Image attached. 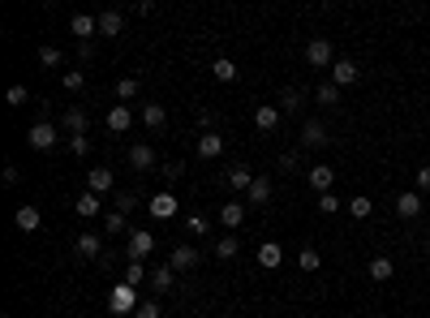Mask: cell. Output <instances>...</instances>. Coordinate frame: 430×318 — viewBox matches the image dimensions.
<instances>
[{
    "label": "cell",
    "instance_id": "obj_18",
    "mask_svg": "<svg viewBox=\"0 0 430 318\" xmlns=\"http://www.w3.org/2000/svg\"><path fill=\"white\" fill-rule=\"evenodd\" d=\"M112 173H108V168H91V173H86V189L91 193H99V198H104V193H112Z\"/></svg>",
    "mask_w": 430,
    "mask_h": 318
},
{
    "label": "cell",
    "instance_id": "obj_47",
    "mask_svg": "<svg viewBox=\"0 0 430 318\" xmlns=\"http://www.w3.org/2000/svg\"><path fill=\"white\" fill-rule=\"evenodd\" d=\"M181 177H185L181 164H164V181H181Z\"/></svg>",
    "mask_w": 430,
    "mask_h": 318
},
{
    "label": "cell",
    "instance_id": "obj_31",
    "mask_svg": "<svg viewBox=\"0 0 430 318\" xmlns=\"http://www.w3.org/2000/svg\"><path fill=\"white\" fill-rule=\"evenodd\" d=\"M314 100H318L323 108H336V104H340V86H336V82H323V86L314 90Z\"/></svg>",
    "mask_w": 430,
    "mask_h": 318
},
{
    "label": "cell",
    "instance_id": "obj_8",
    "mask_svg": "<svg viewBox=\"0 0 430 318\" xmlns=\"http://www.w3.org/2000/svg\"><path fill=\"white\" fill-rule=\"evenodd\" d=\"M146 215H151V219H172V215H176V198H172L168 189H160L155 198L146 202Z\"/></svg>",
    "mask_w": 430,
    "mask_h": 318
},
{
    "label": "cell",
    "instance_id": "obj_35",
    "mask_svg": "<svg viewBox=\"0 0 430 318\" xmlns=\"http://www.w3.org/2000/svg\"><path fill=\"white\" fill-rule=\"evenodd\" d=\"M185 228H190L194 237H207V232H211V219H207V215H202V211H194V215L185 219Z\"/></svg>",
    "mask_w": 430,
    "mask_h": 318
},
{
    "label": "cell",
    "instance_id": "obj_43",
    "mask_svg": "<svg viewBox=\"0 0 430 318\" xmlns=\"http://www.w3.org/2000/svg\"><path fill=\"white\" fill-rule=\"evenodd\" d=\"M340 207H344V202L336 198V193H318V211H323V215H336Z\"/></svg>",
    "mask_w": 430,
    "mask_h": 318
},
{
    "label": "cell",
    "instance_id": "obj_49",
    "mask_svg": "<svg viewBox=\"0 0 430 318\" xmlns=\"http://www.w3.org/2000/svg\"><path fill=\"white\" fill-rule=\"evenodd\" d=\"M426 254H430V237H426Z\"/></svg>",
    "mask_w": 430,
    "mask_h": 318
},
{
    "label": "cell",
    "instance_id": "obj_34",
    "mask_svg": "<svg viewBox=\"0 0 430 318\" xmlns=\"http://www.w3.org/2000/svg\"><path fill=\"white\" fill-rule=\"evenodd\" d=\"M112 211H121V215H134V211H138V198H134L130 189H121L116 198H112Z\"/></svg>",
    "mask_w": 430,
    "mask_h": 318
},
{
    "label": "cell",
    "instance_id": "obj_26",
    "mask_svg": "<svg viewBox=\"0 0 430 318\" xmlns=\"http://www.w3.org/2000/svg\"><path fill=\"white\" fill-rule=\"evenodd\" d=\"M301 104H306V95H301L297 86H284V90H280V104H275V108H280L284 116H297V112H301Z\"/></svg>",
    "mask_w": 430,
    "mask_h": 318
},
{
    "label": "cell",
    "instance_id": "obj_50",
    "mask_svg": "<svg viewBox=\"0 0 430 318\" xmlns=\"http://www.w3.org/2000/svg\"><path fill=\"white\" fill-rule=\"evenodd\" d=\"M5 318H9V314H5Z\"/></svg>",
    "mask_w": 430,
    "mask_h": 318
},
{
    "label": "cell",
    "instance_id": "obj_9",
    "mask_svg": "<svg viewBox=\"0 0 430 318\" xmlns=\"http://www.w3.org/2000/svg\"><path fill=\"white\" fill-rule=\"evenodd\" d=\"M61 129H65L69 138H86V129H91V120H86V112H82V108H69V112L61 116Z\"/></svg>",
    "mask_w": 430,
    "mask_h": 318
},
{
    "label": "cell",
    "instance_id": "obj_25",
    "mask_svg": "<svg viewBox=\"0 0 430 318\" xmlns=\"http://www.w3.org/2000/svg\"><path fill=\"white\" fill-rule=\"evenodd\" d=\"M241 219H245V202H237V198H233V202H224V207H220V224H224V228H233V232H237V228H241Z\"/></svg>",
    "mask_w": 430,
    "mask_h": 318
},
{
    "label": "cell",
    "instance_id": "obj_10",
    "mask_svg": "<svg viewBox=\"0 0 430 318\" xmlns=\"http://www.w3.org/2000/svg\"><path fill=\"white\" fill-rule=\"evenodd\" d=\"M69 31L78 35L82 43H91V35H99V17H95V13H73V17H69Z\"/></svg>",
    "mask_w": 430,
    "mask_h": 318
},
{
    "label": "cell",
    "instance_id": "obj_27",
    "mask_svg": "<svg viewBox=\"0 0 430 318\" xmlns=\"http://www.w3.org/2000/svg\"><path fill=\"white\" fill-rule=\"evenodd\" d=\"M254 177H259V173H254L249 164H233V168H229V185H233V189H249V185H254Z\"/></svg>",
    "mask_w": 430,
    "mask_h": 318
},
{
    "label": "cell",
    "instance_id": "obj_48",
    "mask_svg": "<svg viewBox=\"0 0 430 318\" xmlns=\"http://www.w3.org/2000/svg\"><path fill=\"white\" fill-rule=\"evenodd\" d=\"M297 159H301L297 151H284V155H280V168H297Z\"/></svg>",
    "mask_w": 430,
    "mask_h": 318
},
{
    "label": "cell",
    "instance_id": "obj_17",
    "mask_svg": "<svg viewBox=\"0 0 430 318\" xmlns=\"http://www.w3.org/2000/svg\"><path fill=\"white\" fill-rule=\"evenodd\" d=\"M280 262H284L280 241H263V246H259V267H263V271H275Z\"/></svg>",
    "mask_w": 430,
    "mask_h": 318
},
{
    "label": "cell",
    "instance_id": "obj_2",
    "mask_svg": "<svg viewBox=\"0 0 430 318\" xmlns=\"http://www.w3.org/2000/svg\"><path fill=\"white\" fill-rule=\"evenodd\" d=\"M26 142L35 146V151H52V146L61 142V125H52V120H35V125L26 129Z\"/></svg>",
    "mask_w": 430,
    "mask_h": 318
},
{
    "label": "cell",
    "instance_id": "obj_40",
    "mask_svg": "<svg viewBox=\"0 0 430 318\" xmlns=\"http://www.w3.org/2000/svg\"><path fill=\"white\" fill-rule=\"evenodd\" d=\"M26 100H31V95H26V86H22V82H13V86H9V95H5V104H9V108H22Z\"/></svg>",
    "mask_w": 430,
    "mask_h": 318
},
{
    "label": "cell",
    "instance_id": "obj_11",
    "mask_svg": "<svg viewBox=\"0 0 430 318\" xmlns=\"http://www.w3.org/2000/svg\"><path fill=\"white\" fill-rule=\"evenodd\" d=\"M130 125H134L130 104H112V108H108V129H112V134H130Z\"/></svg>",
    "mask_w": 430,
    "mask_h": 318
},
{
    "label": "cell",
    "instance_id": "obj_23",
    "mask_svg": "<svg viewBox=\"0 0 430 318\" xmlns=\"http://www.w3.org/2000/svg\"><path fill=\"white\" fill-rule=\"evenodd\" d=\"M146 284H151V292H168V288L176 284V271H172V262H160L155 271H151V280H146Z\"/></svg>",
    "mask_w": 430,
    "mask_h": 318
},
{
    "label": "cell",
    "instance_id": "obj_46",
    "mask_svg": "<svg viewBox=\"0 0 430 318\" xmlns=\"http://www.w3.org/2000/svg\"><path fill=\"white\" fill-rule=\"evenodd\" d=\"M413 185H417V193H426V189H430V164H422L417 173H413Z\"/></svg>",
    "mask_w": 430,
    "mask_h": 318
},
{
    "label": "cell",
    "instance_id": "obj_3",
    "mask_svg": "<svg viewBox=\"0 0 430 318\" xmlns=\"http://www.w3.org/2000/svg\"><path fill=\"white\" fill-rule=\"evenodd\" d=\"M340 56H336V47H332V39H310L306 43V65L310 69H332Z\"/></svg>",
    "mask_w": 430,
    "mask_h": 318
},
{
    "label": "cell",
    "instance_id": "obj_42",
    "mask_svg": "<svg viewBox=\"0 0 430 318\" xmlns=\"http://www.w3.org/2000/svg\"><path fill=\"white\" fill-rule=\"evenodd\" d=\"M104 232H112V237L125 232V215H121V211H108V215H104Z\"/></svg>",
    "mask_w": 430,
    "mask_h": 318
},
{
    "label": "cell",
    "instance_id": "obj_32",
    "mask_svg": "<svg viewBox=\"0 0 430 318\" xmlns=\"http://www.w3.org/2000/svg\"><path fill=\"white\" fill-rule=\"evenodd\" d=\"M237 250H241V241H237L233 232L215 241V258H224V262H229V258H237Z\"/></svg>",
    "mask_w": 430,
    "mask_h": 318
},
{
    "label": "cell",
    "instance_id": "obj_13",
    "mask_svg": "<svg viewBox=\"0 0 430 318\" xmlns=\"http://www.w3.org/2000/svg\"><path fill=\"white\" fill-rule=\"evenodd\" d=\"M267 198H271V177H267V173H259V177H254V185L245 189V207H263Z\"/></svg>",
    "mask_w": 430,
    "mask_h": 318
},
{
    "label": "cell",
    "instance_id": "obj_41",
    "mask_svg": "<svg viewBox=\"0 0 430 318\" xmlns=\"http://www.w3.org/2000/svg\"><path fill=\"white\" fill-rule=\"evenodd\" d=\"M370 211H374L370 198H353V202H348V215H353V219H370Z\"/></svg>",
    "mask_w": 430,
    "mask_h": 318
},
{
    "label": "cell",
    "instance_id": "obj_4",
    "mask_svg": "<svg viewBox=\"0 0 430 318\" xmlns=\"http://www.w3.org/2000/svg\"><path fill=\"white\" fill-rule=\"evenodd\" d=\"M327 142H332V138H327L323 120H306V125H301V151H323Z\"/></svg>",
    "mask_w": 430,
    "mask_h": 318
},
{
    "label": "cell",
    "instance_id": "obj_30",
    "mask_svg": "<svg viewBox=\"0 0 430 318\" xmlns=\"http://www.w3.org/2000/svg\"><path fill=\"white\" fill-rule=\"evenodd\" d=\"M211 73H215V82H237V73H241V69H237L229 56H220V61L211 65Z\"/></svg>",
    "mask_w": 430,
    "mask_h": 318
},
{
    "label": "cell",
    "instance_id": "obj_37",
    "mask_svg": "<svg viewBox=\"0 0 430 318\" xmlns=\"http://www.w3.org/2000/svg\"><path fill=\"white\" fill-rule=\"evenodd\" d=\"M116 100H125V104L138 100V78H121L116 82Z\"/></svg>",
    "mask_w": 430,
    "mask_h": 318
},
{
    "label": "cell",
    "instance_id": "obj_38",
    "mask_svg": "<svg viewBox=\"0 0 430 318\" xmlns=\"http://www.w3.org/2000/svg\"><path fill=\"white\" fill-rule=\"evenodd\" d=\"M318 262H323V258H318V250H310V246L297 254V267H301V271H318Z\"/></svg>",
    "mask_w": 430,
    "mask_h": 318
},
{
    "label": "cell",
    "instance_id": "obj_7",
    "mask_svg": "<svg viewBox=\"0 0 430 318\" xmlns=\"http://www.w3.org/2000/svg\"><path fill=\"white\" fill-rule=\"evenodd\" d=\"M151 250H155V237H151L146 228H134L130 232V262H142Z\"/></svg>",
    "mask_w": 430,
    "mask_h": 318
},
{
    "label": "cell",
    "instance_id": "obj_21",
    "mask_svg": "<svg viewBox=\"0 0 430 318\" xmlns=\"http://www.w3.org/2000/svg\"><path fill=\"white\" fill-rule=\"evenodd\" d=\"M121 31H125V13H121V9L99 13V35H104V39H116Z\"/></svg>",
    "mask_w": 430,
    "mask_h": 318
},
{
    "label": "cell",
    "instance_id": "obj_5",
    "mask_svg": "<svg viewBox=\"0 0 430 318\" xmlns=\"http://www.w3.org/2000/svg\"><path fill=\"white\" fill-rule=\"evenodd\" d=\"M332 82H336V86H353V82H362V69H358V61L340 56V61L332 65Z\"/></svg>",
    "mask_w": 430,
    "mask_h": 318
},
{
    "label": "cell",
    "instance_id": "obj_14",
    "mask_svg": "<svg viewBox=\"0 0 430 318\" xmlns=\"http://www.w3.org/2000/svg\"><path fill=\"white\" fill-rule=\"evenodd\" d=\"M99 250H104V241H99L95 232H78V237H73V254H78V258H99Z\"/></svg>",
    "mask_w": 430,
    "mask_h": 318
},
{
    "label": "cell",
    "instance_id": "obj_19",
    "mask_svg": "<svg viewBox=\"0 0 430 318\" xmlns=\"http://www.w3.org/2000/svg\"><path fill=\"white\" fill-rule=\"evenodd\" d=\"M224 155V138L211 129V134H198V159H220Z\"/></svg>",
    "mask_w": 430,
    "mask_h": 318
},
{
    "label": "cell",
    "instance_id": "obj_33",
    "mask_svg": "<svg viewBox=\"0 0 430 318\" xmlns=\"http://www.w3.org/2000/svg\"><path fill=\"white\" fill-rule=\"evenodd\" d=\"M61 86H65V90H73V95H78V90L86 86V73H82V69H65V73H61Z\"/></svg>",
    "mask_w": 430,
    "mask_h": 318
},
{
    "label": "cell",
    "instance_id": "obj_12",
    "mask_svg": "<svg viewBox=\"0 0 430 318\" xmlns=\"http://www.w3.org/2000/svg\"><path fill=\"white\" fill-rule=\"evenodd\" d=\"M168 262H172V271H198V262H202V258H198V250H194V246H176Z\"/></svg>",
    "mask_w": 430,
    "mask_h": 318
},
{
    "label": "cell",
    "instance_id": "obj_29",
    "mask_svg": "<svg viewBox=\"0 0 430 318\" xmlns=\"http://www.w3.org/2000/svg\"><path fill=\"white\" fill-rule=\"evenodd\" d=\"M164 120H168L164 104H142V125L146 129H164Z\"/></svg>",
    "mask_w": 430,
    "mask_h": 318
},
{
    "label": "cell",
    "instance_id": "obj_39",
    "mask_svg": "<svg viewBox=\"0 0 430 318\" xmlns=\"http://www.w3.org/2000/svg\"><path fill=\"white\" fill-rule=\"evenodd\" d=\"M146 280H151L146 267H142V262H130V271H125V284H134V288H138V284H146Z\"/></svg>",
    "mask_w": 430,
    "mask_h": 318
},
{
    "label": "cell",
    "instance_id": "obj_45",
    "mask_svg": "<svg viewBox=\"0 0 430 318\" xmlns=\"http://www.w3.org/2000/svg\"><path fill=\"white\" fill-rule=\"evenodd\" d=\"M69 151L78 155V159H86L91 155V138H69Z\"/></svg>",
    "mask_w": 430,
    "mask_h": 318
},
{
    "label": "cell",
    "instance_id": "obj_15",
    "mask_svg": "<svg viewBox=\"0 0 430 318\" xmlns=\"http://www.w3.org/2000/svg\"><path fill=\"white\" fill-rule=\"evenodd\" d=\"M310 185H314L318 193H332V185H336V168H332V164H314V168H310Z\"/></svg>",
    "mask_w": 430,
    "mask_h": 318
},
{
    "label": "cell",
    "instance_id": "obj_6",
    "mask_svg": "<svg viewBox=\"0 0 430 318\" xmlns=\"http://www.w3.org/2000/svg\"><path fill=\"white\" fill-rule=\"evenodd\" d=\"M280 120H284V112L275 108V104H259V108H254V125H259L263 134H275V129H280Z\"/></svg>",
    "mask_w": 430,
    "mask_h": 318
},
{
    "label": "cell",
    "instance_id": "obj_36",
    "mask_svg": "<svg viewBox=\"0 0 430 318\" xmlns=\"http://www.w3.org/2000/svg\"><path fill=\"white\" fill-rule=\"evenodd\" d=\"M39 61H43L47 69H56V65H65V56H61V47H52V43H43V47H39Z\"/></svg>",
    "mask_w": 430,
    "mask_h": 318
},
{
    "label": "cell",
    "instance_id": "obj_20",
    "mask_svg": "<svg viewBox=\"0 0 430 318\" xmlns=\"http://www.w3.org/2000/svg\"><path fill=\"white\" fill-rule=\"evenodd\" d=\"M130 168H134V173H146V168H155V151H151L146 142H134V146H130Z\"/></svg>",
    "mask_w": 430,
    "mask_h": 318
},
{
    "label": "cell",
    "instance_id": "obj_24",
    "mask_svg": "<svg viewBox=\"0 0 430 318\" xmlns=\"http://www.w3.org/2000/svg\"><path fill=\"white\" fill-rule=\"evenodd\" d=\"M392 276H396V262H392L387 254H374V258H370V280H374V284H387Z\"/></svg>",
    "mask_w": 430,
    "mask_h": 318
},
{
    "label": "cell",
    "instance_id": "obj_44",
    "mask_svg": "<svg viewBox=\"0 0 430 318\" xmlns=\"http://www.w3.org/2000/svg\"><path fill=\"white\" fill-rule=\"evenodd\" d=\"M160 314H164V310H160V301H151V297L134 310V318H160Z\"/></svg>",
    "mask_w": 430,
    "mask_h": 318
},
{
    "label": "cell",
    "instance_id": "obj_28",
    "mask_svg": "<svg viewBox=\"0 0 430 318\" xmlns=\"http://www.w3.org/2000/svg\"><path fill=\"white\" fill-rule=\"evenodd\" d=\"M73 211H78L82 219H95L99 211H104V198H99V193H91V189H86V193H82V198H78V202H73Z\"/></svg>",
    "mask_w": 430,
    "mask_h": 318
},
{
    "label": "cell",
    "instance_id": "obj_22",
    "mask_svg": "<svg viewBox=\"0 0 430 318\" xmlns=\"http://www.w3.org/2000/svg\"><path fill=\"white\" fill-rule=\"evenodd\" d=\"M396 215H400V219H417V215H422V193H417V189L400 193V198H396Z\"/></svg>",
    "mask_w": 430,
    "mask_h": 318
},
{
    "label": "cell",
    "instance_id": "obj_16",
    "mask_svg": "<svg viewBox=\"0 0 430 318\" xmlns=\"http://www.w3.org/2000/svg\"><path fill=\"white\" fill-rule=\"evenodd\" d=\"M13 224H17L22 232H39L43 215H39V207H31V202H26V207H17V211H13Z\"/></svg>",
    "mask_w": 430,
    "mask_h": 318
},
{
    "label": "cell",
    "instance_id": "obj_1",
    "mask_svg": "<svg viewBox=\"0 0 430 318\" xmlns=\"http://www.w3.org/2000/svg\"><path fill=\"white\" fill-rule=\"evenodd\" d=\"M138 305H142L138 288H134V284H125V280H121V284H116V288L108 292V310H112V318H130V314H134Z\"/></svg>",
    "mask_w": 430,
    "mask_h": 318
}]
</instances>
